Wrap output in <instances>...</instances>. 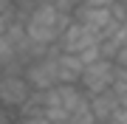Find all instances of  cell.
Returning <instances> with one entry per match:
<instances>
[{
    "mask_svg": "<svg viewBox=\"0 0 127 124\" xmlns=\"http://www.w3.org/2000/svg\"><path fill=\"white\" fill-rule=\"evenodd\" d=\"M122 107H127V93H124V96H122Z\"/></svg>",
    "mask_w": 127,
    "mask_h": 124,
    "instance_id": "cell-18",
    "label": "cell"
},
{
    "mask_svg": "<svg viewBox=\"0 0 127 124\" xmlns=\"http://www.w3.org/2000/svg\"><path fill=\"white\" fill-rule=\"evenodd\" d=\"M116 65H119V68H127V45H124L122 51H119V56H116Z\"/></svg>",
    "mask_w": 127,
    "mask_h": 124,
    "instance_id": "cell-16",
    "label": "cell"
},
{
    "mask_svg": "<svg viewBox=\"0 0 127 124\" xmlns=\"http://www.w3.org/2000/svg\"><path fill=\"white\" fill-rule=\"evenodd\" d=\"M82 62H85V68H88V65H93V62H99L102 59V42H99V45H93V48H88V51H82Z\"/></svg>",
    "mask_w": 127,
    "mask_h": 124,
    "instance_id": "cell-11",
    "label": "cell"
},
{
    "mask_svg": "<svg viewBox=\"0 0 127 124\" xmlns=\"http://www.w3.org/2000/svg\"><path fill=\"white\" fill-rule=\"evenodd\" d=\"M116 68H119V65H116ZM119 71H122V74H124V79H127V68H119Z\"/></svg>",
    "mask_w": 127,
    "mask_h": 124,
    "instance_id": "cell-20",
    "label": "cell"
},
{
    "mask_svg": "<svg viewBox=\"0 0 127 124\" xmlns=\"http://www.w3.org/2000/svg\"><path fill=\"white\" fill-rule=\"evenodd\" d=\"M71 124H99V119H96V113L91 110V107H85V110H79V113L71 116Z\"/></svg>",
    "mask_w": 127,
    "mask_h": 124,
    "instance_id": "cell-10",
    "label": "cell"
},
{
    "mask_svg": "<svg viewBox=\"0 0 127 124\" xmlns=\"http://www.w3.org/2000/svg\"><path fill=\"white\" fill-rule=\"evenodd\" d=\"M99 42H102V37H99L96 31H91L88 25H82L79 20H73V23L68 25V31L59 37L57 48H59V51H65V54H82V51L99 45Z\"/></svg>",
    "mask_w": 127,
    "mask_h": 124,
    "instance_id": "cell-3",
    "label": "cell"
},
{
    "mask_svg": "<svg viewBox=\"0 0 127 124\" xmlns=\"http://www.w3.org/2000/svg\"><path fill=\"white\" fill-rule=\"evenodd\" d=\"M34 87L26 76L20 74H9V76H0V104L3 107H20L31 99Z\"/></svg>",
    "mask_w": 127,
    "mask_h": 124,
    "instance_id": "cell-4",
    "label": "cell"
},
{
    "mask_svg": "<svg viewBox=\"0 0 127 124\" xmlns=\"http://www.w3.org/2000/svg\"><path fill=\"white\" fill-rule=\"evenodd\" d=\"M59 54V51H57ZM57 54L54 56H40V59H31V65L26 68V79L31 82L34 90H51V87L62 85L59 82V65H57Z\"/></svg>",
    "mask_w": 127,
    "mask_h": 124,
    "instance_id": "cell-2",
    "label": "cell"
},
{
    "mask_svg": "<svg viewBox=\"0 0 127 124\" xmlns=\"http://www.w3.org/2000/svg\"><path fill=\"white\" fill-rule=\"evenodd\" d=\"M14 56H20L17 48H14V42L9 40V34H0V62H9Z\"/></svg>",
    "mask_w": 127,
    "mask_h": 124,
    "instance_id": "cell-9",
    "label": "cell"
},
{
    "mask_svg": "<svg viewBox=\"0 0 127 124\" xmlns=\"http://www.w3.org/2000/svg\"><path fill=\"white\" fill-rule=\"evenodd\" d=\"M0 124H9V116H6V110H0Z\"/></svg>",
    "mask_w": 127,
    "mask_h": 124,
    "instance_id": "cell-17",
    "label": "cell"
},
{
    "mask_svg": "<svg viewBox=\"0 0 127 124\" xmlns=\"http://www.w3.org/2000/svg\"><path fill=\"white\" fill-rule=\"evenodd\" d=\"M20 124H54V121H51L45 113H40V116H28V119H20Z\"/></svg>",
    "mask_w": 127,
    "mask_h": 124,
    "instance_id": "cell-14",
    "label": "cell"
},
{
    "mask_svg": "<svg viewBox=\"0 0 127 124\" xmlns=\"http://www.w3.org/2000/svg\"><path fill=\"white\" fill-rule=\"evenodd\" d=\"M45 116H48L51 121H68L71 119V113L65 110L62 104H59V107H45Z\"/></svg>",
    "mask_w": 127,
    "mask_h": 124,
    "instance_id": "cell-12",
    "label": "cell"
},
{
    "mask_svg": "<svg viewBox=\"0 0 127 124\" xmlns=\"http://www.w3.org/2000/svg\"><path fill=\"white\" fill-rule=\"evenodd\" d=\"M119 0H82V6H88V9H113Z\"/></svg>",
    "mask_w": 127,
    "mask_h": 124,
    "instance_id": "cell-13",
    "label": "cell"
},
{
    "mask_svg": "<svg viewBox=\"0 0 127 124\" xmlns=\"http://www.w3.org/2000/svg\"><path fill=\"white\" fill-rule=\"evenodd\" d=\"M116 62L113 59H102L99 62H93V65H88L85 68V74H82V87L88 90V96H99V93H107V90H113V82H116Z\"/></svg>",
    "mask_w": 127,
    "mask_h": 124,
    "instance_id": "cell-1",
    "label": "cell"
},
{
    "mask_svg": "<svg viewBox=\"0 0 127 124\" xmlns=\"http://www.w3.org/2000/svg\"><path fill=\"white\" fill-rule=\"evenodd\" d=\"M34 3H57V0H34Z\"/></svg>",
    "mask_w": 127,
    "mask_h": 124,
    "instance_id": "cell-19",
    "label": "cell"
},
{
    "mask_svg": "<svg viewBox=\"0 0 127 124\" xmlns=\"http://www.w3.org/2000/svg\"><path fill=\"white\" fill-rule=\"evenodd\" d=\"M110 124H127V107H122V110L110 119Z\"/></svg>",
    "mask_w": 127,
    "mask_h": 124,
    "instance_id": "cell-15",
    "label": "cell"
},
{
    "mask_svg": "<svg viewBox=\"0 0 127 124\" xmlns=\"http://www.w3.org/2000/svg\"><path fill=\"white\" fill-rule=\"evenodd\" d=\"M57 65H59V82L62 85H79L82 82L85 62H82L79 54H65V51H59L57 54Z\"/></svg>",
    "mask_w": 127,
    "mask_h": 124,
    "instance_id": "cell-6",
    "label": "cell"
},
{
    "mask_svg": "<svg viewBox=\"0 0 127 124\" xmlns=\"http://www.w3.org/2000/svg\"><path fill=\"white\" fill-rule=\"evenodd\" d=\"M73 17H76L82 25H88L91 31H96L99 37H104V31L119 23L113 17V9H88V6H82V3H79V9H76Z\"/></svg>",
    "mask_w": 127,
    "mask_h": 124,
    "instance_id": "cell-5",
    "label": "cell"
},
{
    "mask_svg": "<svg viewBox=\"0 0 127 124\" xmlns=\"http://www.w3.org/2000/svg\"><path fill=\"white\" fill-rule=\"evenodd\" d=\"M11 3H14V0H11Z\"/></svg>",
    "mask_w": 127,
    "mask_h": 124,
    "instance_id": "cell-22",
    "label": "cell"
},
{
    "mask_svg": "<svg viewBox=\"0 0 127 124\" xmlns=\"http://www.w3.org/2000/svg\"><path fill=\"white\" fill-rule=\"evenodd\" d=\"M91 110L96 113L99 124H110V119H113L119 110H122V99H119L113 90L99 93V96H91Z\"/></svg>",
    "mask_w": 127,
    "mask_h": 124,
    "instance_id": "cell-7",
    "label": "cell"
},
{
    "mask_svg": "<svg viewBox=\"0 0 127 124\" xmlns=\"http://www.w3.org/2000/svg\"><path fill=\"white\" fill-rule=\"evenodd\" d=\"M54 124H71V119H68V121H54Z\"/></svg>",
    "mask_w": 127,
    "mask_h": 124,
    "instance_id": "cell-21",
    "label": "cell"
},
{
    "mask_svg": "<svg viewBox=\"0 0 127 124\" xmlns=\"http://www.w3.org/2000/svg\"><path fill=\"white\" fill-rule=\"evenodd\" d=\"M59 93H62V107L71 116L91 107V96H88V90L82 85H59Z\"/></svg>",
    "mask_w": 127,
    "mask_h": 124,
    "instance_id": "cell-8",
    "label": "cell"
}]
</instances>
